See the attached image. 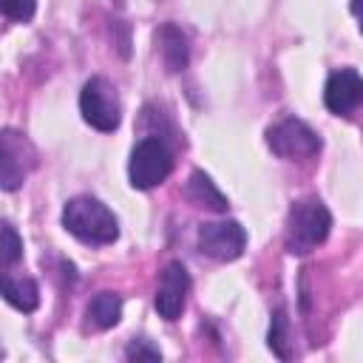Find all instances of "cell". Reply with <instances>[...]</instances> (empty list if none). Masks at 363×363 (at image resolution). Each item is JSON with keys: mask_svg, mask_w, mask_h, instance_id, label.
<instances>
[{"mask_svg": "<svg viewBox=\"0 0 363 363\" xmlns=\"http://www.w3.org/2000/svg\"><path fill=\"white\" fill-rule=\"evenodd\" d=\"M323 102L335 116H349L363 105V77L354 68H337L329 74Z\"/></svg>", "mask_w": 363, "mask_h": 363, "instance_id": "ba28073f", "label": "cell"}, {"mask_svg": "<svg viewBox=\"0 0 363 363\" xmlns=\"http://www.w3.org/2000/svg\"><path fill=\"white\" fill-rule=\"evenodd\" d=\"M332 230V216L320 199H301L289 207L286 216V230H284V244L289 255H306L318 244L326 241Z\"/></svg>", "mask_w": 363, "mask_h": 363, "instance_id": "7a4b0ae2", "label": "cell"}, {"mask_svg": "<svg viewBox=\"0 0 363 363\" xmlns=\"http://www.w3.org/2000/svg\"><path fill=\"white\" fill-rule=\"evenodd\" d=\"M267 145L281 159H312L320 150V136L301 119H281L267 130Z\"/></svg>", "mask_w": 363, "mask_h": 363, "instance_id": "5b68a950", "label": "cell"}, {"mask_svg": "<svg viewBox=\"0 0 363 363\" xmlns=\"http://www.w3.org/2000/svg\"><path fill=\"white\" fill-rule=\"evenodd\" d=\"M23 147H26V139L14 130H3L0 136V184L3 190H17L23 184V176H26V164H23Z\"/></svg>", "mask_w": 363, "mask_h": 363, "instance_id": "9c48e42d", "label": "cell"}, {"mask_svg": "<svg viewBox=\"0 0 363 363\" xmlns=\"http://www.w3.org/2000/svg\"><path fill=\"white\" fill-rule=\"evenodd\" d=\"M173 170V150L159 136H145L133 145L128 162V179L136 190H150L162 184Z\"/></svg>", "mask_w": 363, "mask_h": 363, "instance_id": "3957f363", "label": "cell"}, {"mask_svg": "<svg viewBox=\"0 0 363 363\" xmlns=\"http://www.w3.org/2000/svg\"><path fill=\"white\" fill-rule=\"evenodd\" d=\"M267 343H269V349H272L281 360H289V320H286V312H284V309H278V312L272 315Z\"/></svg>", "mask_w": 363, "mask_h": 363, "instance_id": "5bb4252c", "label": "cell"}, {"mask_svg": "<svg viewBox=\"0 0 363 363\" xmlns=\"http://www.w3.org/2000/svg\"><path fill=\"white\" fill-rule=\"evenodd\" d=\"M62 227L82 244H113L119 238L116 216L94 196H77L62 207Z\"/></svg>", "mask_w": 363, "mask_h": 363, "instance_id": "6da1fadb", "label": "cell"}, {"mask_svg": "<svg viewBox=\"0 0 363 363\" xmlns=\"http://www.w3.org/2000/svg\"><path fill=\"white\" fill-rule=\"evenodd\" d=\"M156 48H159L162 62H164V68L170 74L187 68V62H190V45H187V37L182 34L179 26H173V23L162 26L156 31Z\"/></svg>", "mask_w": 363, "mask_h": 363, "instance_id": "30bf717a", "label": "cell"}, {"mask_svg": "<svg viewBox=\"0 0 363 363\" xmlns=\"http://www.w3.org/2000/svg\"><path fill=\"white\" fill-rule=\"evenodd\" d=\"M3 298L20 312H34L40 306V289L28 275H3Z\"/></svg>", "mask_w": 363, "mask_h": 363, "instance_id": "7c38bea8", "label": "cell"}, {"mask_svg": "<svg viewBox=\"0 0 363 363\" xmlns=\"http://www.w3.org/2000/svg\"><path fill=\"white\" fill-rule=\"evenodd\" d=\"M79 113L91 128L102 133L116 130L122 122V105L116 88L105 77H91L79 91Z\"/></svg>", "mask_w": 363, "mask_h": 363, "instance_id": "277c9868", "label": "cell"}, {"mask_svg": "<svg viewBox=\"0 0 363 363\" xmlns=\"http://www.w3.org/2000/svg\"><path fill=\"white\" fill-rule=\"evenodd\" d=\"M85 318L88 326L94 329H111L119 323L122 318V298L116 292H99L91 298V303L85 306Z\"/></svg>", "mask_w": 363, "mask_h": 363, "instance_id": "4fadbf2b", "label": "cell"}, {"mask_svg": "<svg viewBox=\"0 0 363 363\" xmlns=\"http://www.w3.org/2000/svg\"><path fill=\"white\" fill-rule=\"evenodd\" d=\"M187 292H190V275L184 269L182 261H170L162 275H159V286L153 295V306L164 320H176L184 312L187 303Z\"/></svg>", "mask_w": 363, "mask_h": 363, "instance_id": "52a82bcc", "label": "cell"}, {"mask_svg": "<svg viewBox=\"0 0 363 363\" xmlns=\"http://www.w3.org/2000/svg\"><path fill=\"white\" fill-rule=\"evenodd\" d=\"M349 9H352V14H354V20H357V28H360V34H363V0H352Z\"/></svg>", "mask_w": 363, "mask_h": 363, "instance_id": "ac0fdd59", "label": "cell"}, {"mask_svg": "<svg viewBox=\"0 0 363 363\" xmlns=\"http://www.w3.org/2000/svg\"><path fill=\"white\" fill-rule=\"evenodd\" d=\"M20 258H23V241H20L17 230L9 221H3V267L17 264Z\"/></svg>", "mask_w": 363, "mask_h": 363, "instance_id": "9a60e30c", "label": "cell"}, {"mask_svg": "<svg viewBox=\"0 0 363 363\" xmlns=\"http://www.w3.org/2000/svg\"><path fill=\"white\" fill-rule=\"evenodd\" d=\"M0 9L14 23H28L37 11V0H0Z\"/></svg>", "mask_w": 363, "mask_h": 363, "instance_id": "2e32d148", "label": "cell"}, {"mask_svg": "<svg viewBox=\"0 0 363 363\" xmlns=\"http://www.w3.org/2000/svg\"><path fill=\"white\" fill-rule=\"evenodd\" d=\"M125 357L128 360H159L162 352L156 346H150L147 340H130L128 349H125Z\"/></svg>", "mask_w": 363, "mask_h": 363, "instance_id": "e0dca14e", "label": "cell"}, {"mask_svg": "<svg viewBox=\"0 0 363 363\" xmlns=\"http://www.w3.org/2000/svg\"><path fill=\"white\" fill-rule=\"evenodd\" d=\"M184 196L187 201H193L196 207H207L213 213H227V199L224 193L213 184V179L204 170H193L187 184H184Z\"/></svg>", "mask_w": 363, "mask_h": 363, "instance_id": "8fae6325", "label": "cell"}, {"mask_svg": "<svg viewBox=\"0 0 363 363\" xmlns=\"http://www.w3.org/2000/svg\"><path fill=\"white\" fill-rule=\"evenodd\" d=\"M247 247V230L227 218V221H210L199 227V250L216 261H235Z\"/></svg>", "mask_w": 363, "mask_h": 363, "instance_id": "8992f818", "label": "cell"}]
</instances>
